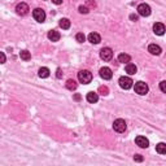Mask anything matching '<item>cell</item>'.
<instances>
[{"instance_id":"obj_12","label":"cell","mask_w":166,"mask_h":166,"mask_svg":"<svg viewBox=\"0 0 166 166\" xmlns=\"http://www.w3.org/2000/svg\"><path fill=\"white\" fill-rule=\"evenodd\" d=\"M88 42L92 44H99L101 42V36L97 33H91L90 35H88Z\"/></svg>"},{"instance_id":"obj_29","label":"cell","mask_w":166,"mask_h":166,"mask_svg":"<svg viewBox=\"0 0 166 166\" xmlns=\"http://www.w3.org/2000/svg\"><path fill=\"white\" fill-rule=\"evenodd\" d=\"M130 20L131 21H138V16L136 14H130Z\"/></svg>"},{"instance_id":"obj_9","label":"cell","mask_w":166,"mask_h":166,"mask_svg":"<svg viewBox=\"0 0 166 166\" xmlns=\"http://www.w3.org/2000/svg\"><path fill=\"white\" fill-rule=\"evenodd\" d=\"M135 143H136V145H139L140 148H148L149 145V140L145 138V136H136V139H135Z\"/></svg>"},{"instance_id":"obj_13","label":"cell","mask_w":166,"mask_h":166,"mask_svg":"<svg viewBox=\"0 0 166 166\" xmlns=\"http://www.w3.org/2000/svg\"><path fill=\"white\" fill-rule=\"evenodd\" d=\"M148 52L150 55H154V56H158L161 52V47L160 45H157V44H149V47H148Z\"/></svg>"},{"instance_id":"obj_7","label":"cell","mask_w":166,"mask_h":166,"mask_svg":"<svg viewBox=\"0 0 166 166\" xmlns=\"http://www.w3.org/2000/svg\"><path fill=\"white\" fill-rule=\"evenodd\" d=\"M138 13L140 16H143V17H148V16L150 14V7L148 4H145V3H142L138 7Z\"/></svg>"},{"instance_id":"obj_18","label":"cell","mask_w":166,"mask_h":166,"mask_svg":"<svg viewBox=\"0 0 166 166\" xmlns=\"http://www.w3.org/2000/svg\"><path fill=\"white\" fill-rule=\"evenodd\" d=\"M60 27L62 30H67L70 27V21L67 20V18H61L60 20Z\"/></svg>"},{"instance_id":"obj_4","label":"cell","mask_w":166,"mask_h":166,"mask_svg":"<svg viewBox=\"0 0 166 166\" xmlns=\"http://www.w3.org/2000/svg\"><path fill=\"white\" fill-rule=\"evenodd\" d=\"M119 86H121V88H123V90H130V88L132 87V79L130 77H121L119 78Z\"/></svg>"},{"instance_id":"obj_21","label":"cell","mask_w":166,"mask_h":166,"mask_svg":"<svg viewBox=\"0 0 166 166\" xmlns=\"http://www.w3.org/2000/svg\"><path fill=\"white\" fill-rule=\"evenodd\" d=\"M77 82L75 81H73V79H67L66 81V88L67 90H70V91H73V90H75L77 88Z\"/></svg>"},{"instance_id":"obj_25","label":"cell","mask_w":166,"mask_h":166,"mask_svg":"<svg viewBox=\"0 0 166 166\" xmlns=\"http://www.w3.org/2000/svg\"><path fill=\"white\" fill-rule=\"evenodd\" d=\"M90 10H88V8L86 7V5H81L79 7V13H82V14H87Z\"/></svg>"},{"instance_id":"obj_31","label":"cell","mask_w":166,"mask_h":166,"mask_svg":"<svg viewBox=\"0 0 166 166\" xmlns=\"http://www.w3.org/2000/svg\"><path fill=\"white\" fill-rule=\"evenodd\" d=\"M74 100H81V95H78V93H75V95H74Z\"/></svg>"},{"instance_id":"obj_24","label":"cell","mask_w":166,"mask_h":166,"mask_svg":"<svg viewBox=\"0 0 166 166\" xmlns=\"http://www.w3.org/2000/svg\"><path fill=\"white\" fill-rule=\"evenodd\" d=\"M99 92H100L101 95H108L109 90H108V87H106V86H101L100 88H99Z\"/></svg>"},{"instance_id":"obj_16","label":"cell","mask_w":166,"mask_h":166,"mask_svg":"<svg viewBox=\"0 0 166 166\" xmlns=\"http://www.w3.org/2000/svg\"><path fill=\"white\" fill-rule=\"evenodd\" d=\"M136 71H138V67L135 64H130V62L126 64V73H128L130 75H134Z\"/></svg>"},{"instance_id":"obj_27","label":"cell","mask_w":166,"mask_h":166,"mask_svg":"<svg viewBox=\"0 0 166 166\" xmlns=\"http://www.w3.org/2000/svg\"><path fill=\"white\" fill-rule=\"evenodd\" d=\"M134 160L136 161V162H142V161H143V157H142L140 154H135V156H134Z\"/></svg>"},{"instance_id":"obj_19","label":"cell","mask_w":166,"mask_h":166,"mask_svg":"<svg viewBox=\"0 0 166 166\" xmlns=\"http://www.w3.org/2000/svg\"><path fill=\"white\" fill-rule=\"evenodd\" d=\"M130 60H131V57H130V55H127V53H121L118 56V61L119 62H126V64H128L130 62Z\"/></svg>"},{"instance_id":"obj_10","label":"cell","mask_w":166,"mask_h":166,"mask_svg":"<svg viewBox=\"0 0 166 166\" xmlns=\"http://www.w3.org/2000/svg\"><path fill=\"white\" fill-rule=\"evenodd\" d=\"M100 77L103 78V79H110V78L113 77V73H112V70L109 69V67H101L100 69Z\"/></svg>"},{"instance_id":"obj_32","label":"cell","mask_w":166,"mask_h":166,"mask_svg":"<svg viewBox=\"0 0 166 166\" xmlns=\"http://www.w3.org/2000/svg\"><path fill=\"white\" fill-rule=\"evenodd\" d=\"M5 62V55H4V52H2V64H4Z\"/></svg>"},{"instance_id":"obj_33","label":"cell","mask_w":166,"mask_h":166,"mask_svg":"<svg viewBox=\"0 0 166 166\" xmlns=\"http://www.w3.org/2000/svg\"><path fill=\"white\" fill-rule=\"evenodd\" d=\"M87 4H88V5H92V7H95V3H93V2H91V0H88V2H87Z\"/></svg>"},{"instance_id":"obj_6","label":"cell","mask_w":166,"mask_h":166,"mask_svg":"<svg viewBox=\"0 0 166 166\" xmlns=\"http://www.w3.org/2000/svg\"><path fill=\"white\" fill-rule=\"evenodd\" d=\"M33 17L35 18V21H38V22H44L45 20V13L43 9L40 8H36L33 10Z\"/></svg>"},{"instance_id":"obj_30","label":"cell","mask_w":166,"mask_h":166,"mask_svg":"<svg viewBox=\"0 0 166 166\" xmlns=\"http://www.w3.org/2000/svg\"><path fill=\"white\" fill-rule=\"evenodd\" d=\"M52 3L56 5H60V4H62V0H52Z\"/></svg>"},{"instance_id":"obj_1","label":"cell","mask_w":166,"mask_h":166,"mask_svg":"<svg viewBox=\"0 0 166 166\" xmlns=\"http://www.w3.org/2000/svg\"><path fill=\"white\" fill-rule=\"evenodd\" d=\"M78 79H79L81 83L83 85H87V83H90L92 81V74L90 70H81L78 73Z\"/></svg>"},{"instance_id":"obj_5","label":"cell","mask_w":166,"mask_h":166,"mask_svg":"<svg viewBox=\"0 0 166 166\" xmlns=\"http://www.w3.org/2000/svg\"><path fill=\"white\" fill-rule=\"evenodd\" d=\"M100 57L104 61H110L113 59V51L110 48H108V47H105V48H103L100 51Z\"/></svg>"},{"instance_id":"obj_8","label":"cell","mask_w":166,"mask_h":166,"mask_svg":"<svg viewBox=\"0 0 166 166\" xmlns=\"http://www.w3.org/2000/svg\"><path fill=\"white\" fill-rule=\"evenodd\" d=\"M29 5L26 4V3H20V4H17V7H16V12H17L18 14H21V16H25V14H27V12H29Z\"/></svg>"},{"instance_id":"obj_3","label":"cell","mask_w":166,"mask_h":166,"mask_svg":"<svg viewBox=\"0 0 166 166\" xmlns=\"http://www.w3.org/2000/svg\"><path fill=\"white\" fill-rule=\"evenodd\" d=\"M126 127H127V125L125 122V119H122V118H118L113 122V128H114V131H117V132H125L126 131Z\"/></svg>"},{"instance_id":"obj_14","label":"cell","mask_w":166,"mask_h":166,"mask_svg":"<svg viewBox=\"0 0 166 166\" xmlns=\"http://www.w3.org/2000/svg\"><path fill=\"white\" fill-rule=\"evenodd\" d=\"M61 38V35L59 31H56V30H51L49 33H48V39L52 40V42H59Z\"/></svg>"},{"instance_id":"obj_11","label":"cell","mask_w":166,"mask_h":166,"mask_svg":"<svg viewBox=\"0 0 166 166\" xmlns=\"http://www.w3.org/2000/svg\"><path fill=\"white\" fill-rule=\"evenodd\" d=\"M153 31L156 35H164L165 34V25L161 22H156L153 25Z\"/></svg>"},{"instance_id":"obj_28","label":"cell","mask_w":166,"mask_h":166,"mask_svg":"<svg viewBox=\"0 0 166 166\" xmlns=\"http://www.w3.org/2000/svg\"><path fill=\"white\" fill-rule=\"evenodd\" d=\"M56 77L59 78V79H60V78H62V71H61V69H57V74H56Z\"/></svg>"},{"instance_id":"obj_22","label":"cell","mask_w":166,"mask_h":166,"mask_svg":"<svg viewBox=\"0 0 166 166\" xmlns=\"http://www.w3.org/2000/svg\"><path fill=\"white\" fill-rule=\"evenodd\" d=\"M20 56H21V59L22 60H25V61H29L30 59H31V55H30V52L29 51H21V53H20Z\"/></svg>"},{"instance_id":"obj_17","label":"cell","mask_w":166,"mask_h":166,"mask_svg":"<svg viewBox=\"0 0 166 166\" xmlns=\"http://www.w3.org/2000/svg\"><path fill=\"white\" fill-rule=\"evenodd\" d=\"M156 150L160 154H166V143H158L156 145Z\"/></svg>"},{"instance_id":"obj_2","label":"cell","mask_w":166,"mask_h":166,"mask_svg":"<svg viewBox=\"0 0 166 166\" xmlns=\"http://www.w3.org/2000/svg\"><path fill=\"white\" fill-rule=\"evenodd\" d=\"M148 90H149V88H148L147 83H144V82H142V81L135 83V92H136L138 95H142V96H143V95H147Z\"/></svg>"},{"instance_id":"obj_26","label":"cell","mask_w":166,"mask_h":166,"mask_svg":"<svg viewBox=\"0 0 166 166\" xmlns=\"http://www.w3.org/2000/svg\"><path fill=\"white\" fill-rule=\"evenodd\" d=\"M160 90L162 91L164 93H166V81H162L160 83Z\"/></svg>"},{"instance_id":"obj_23","label":"cell","mask_w":166,"mask_h":166,"mask_svg":"<svg viewBox=\"0 0 166 166\" xmlns=\"http://www.w3.org/2000/svg\"><path fill=\"white\" fill-rule=\"evenodd\" d=\"M75 39H77L78 43H83V42L86 40V36H85V34H83V33H78L75 35Z\"/></svg>"},{"instance_id":"obj_20","label":"cell","mask_w":166,"mask_h":166,"mask_svg":"<svg viewBox=\"0 0 166 166\" xmlns=\"http://www.w3.org/2000/svg\"><path fill=\"white\" fill-rule=\"evenodd\" d=\"M38 74H39L40 78H47V77H49V69H48V67H40Z\"/></svg>"},{"instance_id":"obj_15","label":"cell","mask_w":166,"mask_h":166,"mask_svg":"<svg viewBox=\"0 0 166 166\" xmlns=\"http://www.w3.org/2000/svg\"><path fill=\"white\" fill-rule=\"evenodd\" d=\"M87 101L88 103H91V104H95V103H97V100H99V95L96 92H93V91H91V92H88L87 93Z\"/></svg>"}]
</instances>
